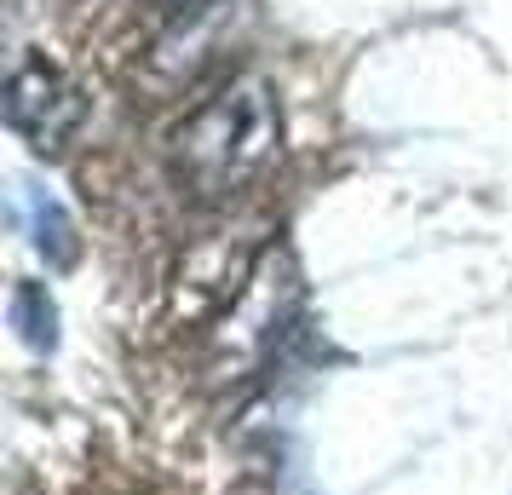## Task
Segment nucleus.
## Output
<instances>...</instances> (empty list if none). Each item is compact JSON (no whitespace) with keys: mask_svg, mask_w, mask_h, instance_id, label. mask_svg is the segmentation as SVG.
I'll return each instance as SVG.
<instances>
[{"mask_svg":"<svg viewBox=\"0 0 512 495\" xmlns=\"http://www.w3.org/2000/svg\"><path fill=\"white\" fill-rule=\"evenodd\" d=\"M300 300L305 294L294 254L282 242L259 248L248 277L219 300V317H213L208 346H202V369L213 386H242V380L265 375L300 329Z\"/></svg>","mask_w":512,"mask_h":495,"instance_id":"nucleus-2","label":"nucleus"},{"mask_svg":"<svg viewBox=\"0 0 512 495\" xmlns=\"http://www.w3.org/2000/svg\"><path fill=\"white\" fill-rule=\"evenodd\" d=\"M18 213H24L29 242H35L41 260L47 265H75L81 242H75V225H70V213H64L58 196H47V190H35V185H18Z\"/></svg>","mask_w":512,"mask_h":495,"instance_id":"nucleus-4","label":"nucleus"},{"mask_svg":"<svg viewBox=\"0 0 512 495\" xmlns=\"http://www.w3.org/2000/svg\"><path fill=\"white\" fill-rule=\"evenodd\" d=\"M282 156V104L265 75L219 81L173 133L167 162L196 202H231Z\"/></svg>","mask_w":512,"mask_h":495,"instance_id":"nucleus-1","label":"nucleus"},{"mask_svg":"<svg viewBox=\"0 0 512 495\" xmlns=\"http://www.w3.org/2000/svg\"><path fill=\"white\" fill-rule=\"evenodd\" d=\"M219 0H150V12L162 18V24H173V29H185V24H196V18H208Z\"/></svg>","mask_w":512,"mask_h":495,"instance_id":"nucleus-6","label":"nucleus"},{"mask_svg":"<svg viewBox=\"0 0 512 495\" xmlns=\"http://www.w3.org/2000/svg\"><path fill=\"white\" fill-rule=\"evenodd\" d=\"M12 329L24 334L35 352L58 346V306H52L47 283H18L12 288Z\"/></svg>","mask_w":512,"mask_h":495,"instance_id":"nucleus-5","label":"nucleus"},{"mask_svg":"<svg viewBox=\"0 0 512 495\" xmlns=\"http://www.w3.org/2000/svg\"><path fill=\"white\" fill-rule=\"evenodd\" d=\"M87 121V98L70 75L47 64V58H24L6 75V127L29 144V150H64Z\"/></svg>","mask_w":512,"mask_h":495,"instance_id":"nucleus-3","label":"nucleus"}]
</instances>
